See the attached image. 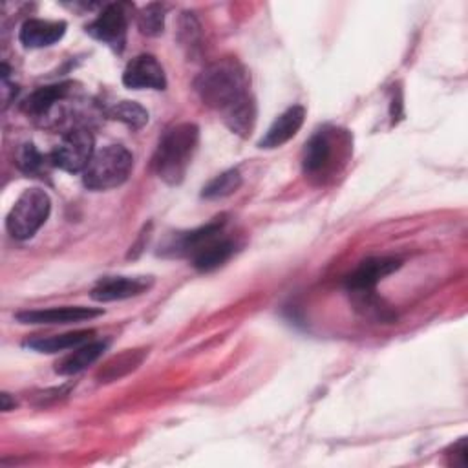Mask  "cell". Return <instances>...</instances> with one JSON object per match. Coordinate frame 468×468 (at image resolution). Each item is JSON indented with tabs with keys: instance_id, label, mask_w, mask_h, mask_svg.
<instances>
[{
	"instance_id": "cell-1",
	"label": "cell",
	"mask_w": 468,
	"mask_h": 468,
	"mask_svg": "<svg viewBox=\"0 0 468 468\" xmlns=\"http://www.w3.org/2000/svg\"><path fill=\"white\" fill-rule=\"evenodd\" d=\"M194 88L207 106L221 113L234 133L250 135L256 122V104L245 69L236 60L210 64L197 75Z\"/></svg>"
},
{
	"instance_id": "cell-2",
	"label": "cell",
	"mask_w": 468,
	"mask_h": 468,
	"mask_svg": "<svg viewBox=\"0 0 468 468\" xmlns=\"http://www.w3.org/2000/svg\"><path fill=\"white\" fill-rule=\"evenodd\" d=\"M199 128L194 122H179L168 128L152 157V166L166 185H179L197 150Z\"/></svg>"
},
{
	"instance_id": "cell-3",
	"label": "cell",
	"mask_w": 468,
	"mask_h": 468,
	"mask_svg": "<svg viewBox=\"0 0 468 468\" xmlns=\"http://www.w3.org/2000/svg\"><path fill=\"white\" fill-rule=\"evenodd\" d=\"M133 168V155L122 144H108L97 150L82 172L86 188L101 192L122 185Z\"/></svg>"
},
{
	"instance_id": "cell-4",
	"label": "cell",
	"mask_w": 468,
	"mask_h": 468,
	"mask_svg": "<svg viewBox=\"0 0 468 468\" xmlns=\"http://www.w3.org/2000/svg\"><path fill=\"white\" fill-rule=\"evenodd\" d=\"M51 212V199L42 188H26L11 207L5 227L15 239H29L46 223Z\"/></svg>"
},
{
	"instance_id": "cell-5",
	"label": "cell",
	"mask_w": 468,
	"mask_h": 468,
	"mask_svg": "<svg viewBox=\"0 0 468 468\" xmlns=\"http://www.w3.org/2000/svg\"><path fill=\"white\" fill-rule=\"evenodd\" d=\"M93 154V135L86 128H71L51 150L49 161L53 166L64 172L79 174L86 170Z\"/></svg>"
},
{
	"instance_id": "cell-6",
	"label": "cell",
	"mask_w": 468,
	"mask_h": 468,
	"mask_svg": "<svg viewBox=\"0 0 468 468\" xmlns=\"http://www.w3.org/2000/svg\"><path fill=\"white\" fill-rule=\"evenodd\" d=\"M128 16L122 4H108L99 16L86 26L88 35L121 53L126 44Z\"/></svg>"
},
{
	"instance_id": "cell-7",
	"label": "cell",
	"mask_w": 468,
	"mask_h": 468,
	"mask_svg": "<svg viewBox=\"0 0 468 468\" xmlns=\"http://www.w3.org/2000/svg\"><path fill=\"white\" fill-rule=\"evenodd\" d=\"M104 311L84 305H62V307H48V309H31L20 311L15 318L20 324L33 325H57V324H77L84 320H91L101 316Z\"/></svg>"
},
{
	"instance_id": "cell-8",
	"label": "cell",
	"mask_w": 468,
	"mask_h": 468,
	"mask_svg": "<svg viewBox=\"0 0 468 468\" xmlns=\"http://www.w3.org/2000/svg\"><path fill=\"white\" fill-rule=\"evenodd\" d=\"M122 84L132 90H165V69L154 55H137L126 64L122 71Z\"/></svg>"
},
{
	"instance_id": "cell-9",
	"label": "cell",
	"mask_w": 468,
	"mask_h": 468,
	"mask_svg": "<svg viewBox=\"0 0 468 468\" xmlns=\"http://www.w3.org/2000/svg\"><path fill=\"white\" fill-rule=\"evenodd\" d=\"M400 267V260L391 258V256H373L364 261L346 278V287L351 294L356 292H367L375 291V285L397 271Z\"/></svg>"
},
{
	"instance_id": "cell-10",
	"label": "cell",
	"mask_w": 468,
	"mask_h": 468,
	"mask_svg": "<svg viewBox=\"0 0 468 468\" xmlns=\"http://www.w3.org/2000/svg\"><path fill=\"white\" fill-rule=\"evenodd\" d=\"M152 283V276H108L95 283L90 296L95 302H119L146 292Z\"/></svg>"
},
{
	"instance_id": "cell-11",
	"label": "cell",
	"mask_w": 468,
	"mask_h": 468,
	"mask_svg": "<svg viewBox=\"0 0 468 468\" xmlns=\"http://www.w3.org/2000/svg\"><path fill=\"white\" fill-rule=\"evenodd\" d=\"M305 121V108L300 104L289 106L285 112H282L272 124L269 126V130L265 132V135L260 139L258 146L260 148H280L282 144H285L287 141H291L298 130L302 128Z\"/></svg>"
},
{
	"instance_id": "cell-12",
	"label": "cell",
	"mask_w": 468,
	"mask_h": 468,
	"mask_svg": "<svg viewBox=\"0 0 468 468\" xmlns=\"http://www.w3.org/2000/svg\"><path fill=\"white\" fill-rule=\"evenodd\" d=\"M66 33V22L62 20H42L27 18L20 31L18 38L26 48H48L58 42Z\"/></svg>"
},
{
	"instance_id": "cell-13",
	"label": "cell",
	"mask_w": 468,
	"mask_h": 468,
	"mask_svg": "<svg viewBox=\"0 0 468 468\" xmlns=\"http://www.w3.org/2000/svg\"><path fill=\"white\" fill-rule=\"evenodd\" d=\"M223 225H225V219L216 218L214 221H210V223H207L199 229L177 234L176 239L166 245V250L170 254H176V256H183V254H192L194 256L199 249H203L207 243H210L212 239L218 238Z\"/></svg>"
},
{
	"instance_id": "cell-14",
	"label": "cell",
	"mask_w": 468,
	"mask_h": 468,
	"mask_svg": "<svg viewBox=\"0 0 468 468\" xmlns=\"http://www.w3.org/2000/svg\"><path fill=\"white\" fill-rule=\"evenodd\" d=\"M333 157V137L324 130L316 132L303 146L302 168L309 176L324 172L331 165Z\"/></svg>"
},
{
	"instance_id": "cell-15",
	"label": "cell",
	"mask_w": 468,
	"mask_h": 468,
	"mask_svg": "<svg viewBox=\"0 0 468 468\" xmlns=\"http://www.w3.org/2000/svg\"><path fill=\"white\" fill-rule=\"evenodd\" d=\"M71 90L69 82H62V84H53V86H42L37 91H33L26 102H24V110L33 115L35 119H44L48 117V113L68 97Z\"/></svg>"
},
{
	"instance_id": "cell-16",
	"label": "cell",
	"mask_w": 468,
	"mask_h": 468,
	"mask_svg": "<svg viewBox=\"0 0 468 468\" xmlns=\"http://www.w3.org/2000/svg\"><path fill=\"white\" fill-rule=\"evenodd\" d=\"M91 336H93L91 329H82V331H71V333H62L53 336H35L26 340L24 346L37 353H58L66 349H75L90 342Z\"/></svg>"
},
{
	"instance_id": "cell-17",
	"label": "cell",
	"mask_w": 468,
	"mask_h": 468,
	"mask_svg": "<svg viewBox=\"0 0 468 468\" xmlns=\"http://www.w3.org/2000/svg\"><path fill=\"white\" fill-rule=\"evenodd\" d=\"M146 356V349H126L115 356H112L97 373V380L99 382H113L119 380L122 377H126L128 373L135 371L143 360Z\"/></svg>"
},
{
	"instance_id": "cell-18",
	"label": "cell",
	"mask_w": 468,
	"mask_h": 468,
	"mask_svg": "<svg viewBox=\"0 0 468 468\" xmlns=\"http://www.w3.org/2000/svg\"><path fill=\"white\" fill-rule=\"evenodd\" d=\"M108 342L104 340H90L79 347H75L73 353H69L60 364H57V373L58 375H75L91 366L93 362L99 360L102 351L106 349Z\"/></svg>"
},
{
	"instance_id": "cell-19",
	"label": "cell",
	"mask_w": 468,
	"mask_h": 468,
	"mask_svg": "<svg viewBox=\"0 0 468 468\" xmlns=\"http://www.w3.org/2000/svg\"><path fill=\"white\" fill-rule=\"evenodd\" d=\"M236 250V243L232 239H212L210 243H207L203 249H199L192 261L194 267L201 272H210L218 267H221L227 260H230V256Z\"/></svg>"
},
{
	"instance_id": "cell-20",
	"label": "cell",
	"mask_w": 468,
	"mask_h": 468,
	"mask_svg": "<svg viewBox=\"0 0 468 468\" xmlns=\"http://www.w3.org/2000/svg\"><path fill=\"white\" fill-rule=\"evenodd\" d=\"M241 186V174L238 168H230L210 179L205 186L201 196L205 199H219L234 194Z\"/></svg>"
},
{
	"instance_id": "cell-21",
	"label": "cell",
	"mask_w": 468,
	"mask_h": 468,
	"mask_svg": "<svg viewBox=\"0 0 468 468\" xmlns=\"http://www.w3.org/2000/svg\"><path fill=\"white\" fill-rule=\"evenodd\" d=\"M108 115L122 124H126L132 130H139L148 122V112L137 104L135 101H121L115 102L110 110Z\"/></svg>"
},
{
	"instance_id": "cell-22",
	"label": "cell",
	"mask_w": 468,
	"mask_h": 468,
	"mask_svg": "<svg viewBox=\"0 0 468 468\" xmlns=\"http://www.w3.org/2000/svg\"><path fill=\"white\" fill-rule=\"evenodd\" d=\"M137 26L143 35L157 37L165 27V7L161 4H148L137 15Z\"/></svg>"
},
{
	"instance_id": "cell-23",
	"label": "cell",
	"mask_w": 468,
	"mask_h": 468,
	"mask_svg": "<svg viewBox=\"0 0 468 468\" xmlns=\"http://www.w3.org/2000/svg\"><path fill=\"white\" fill-rule=\"evenodd\" d=\"M18 168L26 174H37L44 166V155L35 148V144L26 143L22 144L18 157H16Z\"/></svg>"
},
{
	"instance_id": "cell-24",
	"label": "cell",
	"mask_w": 468,
	"mask_h": 468,
	"mask_svg": "<svg viewBox=\"0 0 468 468\" xmlns=\"http://www.w3.org/2000/svg\"><path fill=\"white\" fill-rule=\"evenodd\" d=\"M0 399H2V410L4 411H9L11 408H15V400L9 399V393H2Z\"/></svg>"
}]
</instances>
